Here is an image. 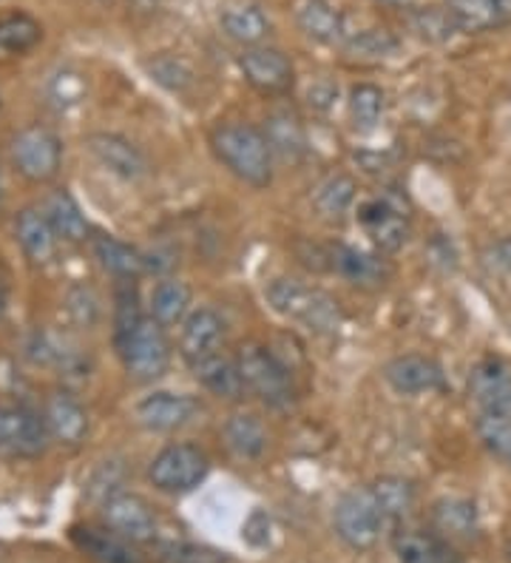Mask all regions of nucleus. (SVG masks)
I'll list each match as a JSON object with an SVG mask.
<instances>
[{"label": "nucleus", "instance_id": "bb28decb", "mask_svg": "<svg viewBox=\"0 0 511 563\" xmlns=\"http://www.w3.org/2000/svg\"><path fill=\"white\" fill-rule=\"evenodd\" d=\"M188 308H191V288L179 279L159 282L151 294V317L163 328L182 322L188 317Z\"/></svg>", "mask_w": 511, "mask_h": 563}, {"label": "nucleus", "instance_id": "7c9ffc66", "mask_svg": "<svg viewBox=\"0 0 511 563\" xmlns=\"http://www.w3.org/2000/svg\"><path fill=\"white\" fill-rule=\"evenodd\" d=\"M373 495L378 507H381L384 518H392V521H401L403 516H409V509L415 504V487L407 478H398V475L378 478Z\"/></svg>", "mask_w": 511, "mask_h": 563}, {"label": "nucleus", "instance_id": "7ed1b4c3", "mask_svg": "<svg viewBox=\"0 0 511 563\" xmlns=\"http://www.w3.org/2000/svg\"><path fill=\"white\" fill-rule=\"evenodd\" d=\"M238 373L245 382V390H251L256 399L265 401L267 407H290L293 405V382L290 373L281 367V362L273 356L270 347L262 344H242L236 356Z\"/></svg>", "mask_w": 511, "mask_h": 563}, {"label": "nucleus", "instance_id": "f8f14e48", "mask_svg": "<svg viewBox=\"0 0 511 563\" xmlns=\"http://www.w3.org/2000/svg\"><path fill=\"white\" fill-rule=\"evenodd\" d=\"M469 390L480 410L511 419V367L498 358H486L471 371Z\"/></svg>", "mask_w": 511, "mask_h": 563}, {"label": "nucleus", "instance_id": "f257e3e1", "mask_svg": "<svg viewBox=\"0 0 511 563\" xmlns=\"http://www.w3.org/2000/svg\"><path fill=\"white\" fill-rule=\"evenodd\" d=\"M213 154L247 186L265 188L273 177V152L265 134L245 123H227L213 129Z\"/></svg>", "mask_w": 511, "mask_h": 563}, {"label": "nucleus", "instance_id": "49530a36", "mask_svg": "<svg viewBox=\"0 0 511 563\" xmlns=\"http://www.w3.org/2000/svg\"><path fill=\"white\" fill-rule=\"evenodd\" d=\"M506 555H509V563H511V543H509V547H506Z\"/></svg>", "mask_w": 511, "mask_h": 563}, {"label": "nucleus", "instance_id": "4c0bfd02", "mask_svg": "<svg viewBox=\"0 0 511 563\" xmlns=\"http://www.w3.org/2000/svg\"><path fill=\"white\" fill-rule=\"evenodd\" d=\"M148 71L154 80L163 82L165 89H170V91L188 89L193 80L191 69H188L182 60H177V57H157V60L148 63Z\"/></svg>", "mask_w": 511, "mask_h": 563}, {"label": "nucleus", "instance_id": "ea45409f", "mask_svg": "<svg viewBox=\"0 0 511 563\" xmlns=\"http://www.w3.org/2000/svg\"><path fill=\"white\" fill-rule=\"evenodd\" d=\"M120 484H123V467H120L116 461H105V464H102V467L91 475L89 498L91 501L105 504L109 498H114L116 493H123V489H120Z\"/></svg>", "mask_w": 511, "mask_h": 563}, {"label": "nucleus", "instance_id": "79ce46f5", "mask_svg": "<svg viewBox=\"0 0 511 563\" xmlns=\"http://www.w3.org/2000/svg\"><path fill=\"white\" fill-rule=\"evenodd\" d=\"M68 310H71V317H75L77 324H91L97 322L100 317V308H97V296L91 288H75L68 294Z\"/></svg>", "mask_w": 511, "mask_h": 563}, {"label": "nucleus", "instance_id": "393cba45", "mask_svg": "<svg viewBox=\"0 0 511 563\" xmlns=\"http://www.w3.org/2000/svg\"><path fill=\"white\" fill-rule=\"evenodd\" d=\"M55 228V234L66 242H82L89 236V222L82 217L80 206L68 191H55L48 197L46 211H43Z\"/></svg>", "mask_w": 511, "mask_h": 563}, {"label": "nucleus", "instance_id": "f3484780", "mask_svg": "<svg viewBox=\"0 0 511 563\" xmlns=\"http://www.w3.org/2000/svg\"><path fill=\"white\" fill-rule=\"evenodd\" d=\"M46 427L52 439L66 446H77L89 435V416L82 410L80 401L68 393H52L46 401Z\"/></svg>", "mask_w": 511, "mask_h": 563}, {"label": "nucleus", "instance_id": "c756f323", "mask_svg": "<svg viewBox=\"0 0 511 563\" xmlns=\"http://www.w3.org/2000/svg\"><path fill=\"white\" fill-rule=\"evenodd\" d=\"M222 26H225L227 37H233V41L245 43V46H256V43L267 35L270 23H267L262 9L231 7L222 12Z\"/></svg>", "mask_w": 511, "mask_h": 563}, {"label": "nucleus", "instance_id": "423d86ee", "mask_svg": "<svg viewBox=\"0 0 511 563\" xmlns=\"http://www.w3.org/2000/svg\"><path fill=\"white\" fill-rule=\"evenodd\" d=\"M335 532L347 547L353 550H369L375 547L384 527V512L375 501L373 489H353V493L341 495L335 504Z\"/></svg>", "mask_w": 511, "mask_h": 563}, {"label": "nucleus", "instance_id": "37998d69", "mask_svg": "<svg viewBox=\"0 0 511 563\" xmlns=\"http://www.w3.org/2000/svg\"><path fill=\"white\" fill-rule=\"evenodd\" d=\"M418 29H421L423 37H446L452 35V29H455V23H452V18L446 14V9L443 12H423L421 18H418Z\"/></svg>", "mask_w": 511, "mask_h": 563}, {"label": "nucleus", "instance_id": "20e7f679", "mask_svg": "<svg viewBox=\"0 0 511 563\" xmlns=\"http://www.w3.org/2000/svg\"><path fill=\"white\" fill-rule=\"evenodd\" d=\"M120 344V356H123L125 371L136 382H154L163 376L170 364V344L165 339V330L157 319H140L131 333L116 339Z\"/></svg>", "mask_w": 511, "mask_h": 563}, {"label": "nucleus", "instance_id": "c9c22d12", "mask_svg": "<svg viewBox=\"0 0 511 563\" xmlns=\"http://www.w3.org/2000/svg\"><path fill=\"white\" fill-rule=\"evenodd\" d=\"M398 48V37L387 29H369V32H358L347 41V52L353 57H387Z\"/></svg>", "mask_w": 511, "mask_h": 563}, {"label": "nucleus", "instance_id": "1a4fd4ad", "mask_svg": "<svg viewBox=\"0 0 511 563\" xmlns=\"http://www.w3.org/2000/svg\"><path fill=\"white\" fill-rule=\"evenodd\" d=\"M102 521L111 532L131 543L154 541L157 536V516L145 498L134 493H116L114 498L102 504Z\"/></svg>", "mask_w": 511, "mask_h": 563}, {"label": "nucleus", "instance_id": "b1692460", "mask_svg": "<svg viewBox=\"0 0 511 563\" xmlns=\"http://www.w3.org/2000/svg\"><path fill=\"white\" fill-rule=\"evenodd\" d=\"M225 444L231 446V453L238 459H259L267 446V430L256 416L251 412H236L222 427Z\"/></svg>", "mask_w": 511, "mask_h": 563}, {"label": "nucleus", "instance_id": "c03bdc74", "mask_svg": "<svg viewBox=\"0 0 511 563\" xmlns=\"http://www.w3.org/2000/svg\"><path fill=\"white\" fill-rule=\"evenodd\" d=\"M270 518H267V512H253L251 518L245 521V527H242V538H245L251 547H267L270 543Z\"/></svg>", "mask_w": 511, "mask_h": 563}, {"label": "nucleus", "instance_id": "e433bc0d", "mask_svg": "<svg viewBox=\"0 0 511 563\" xmlns=\"http://www.w3.org/2000/svg\"><path fill=\"white\" fill-rule=\"evenodd\" d=\"M477 433H480V439L486 441L489 450H495V453L511 461V419L484 412L480 421H477Z\"/></svg>", "mask_w": 511, "mask_h": 563}, {"label": "nucleus", "instance_id": "473e14b6", "mask_svg": "<svg viewBox=\"0 0 511 563\" xmlns=\"http://www.w3.org/2000/svg\"><path fill=\"white\" fill-rule=\"evenodd\" d=\"M333 262L338 265L341 274L353 279L355 285H378L384 279L381 262L364 254V251H355V247H338Z\"/></svg>", "mask_w": 511, "mask_h": 563}, {"label": "nucleus", "instance_id": "4be33fe9", "mask_svg": "<svg viewBox=\"0 0 511 563\" xmlns=\"http://www.w3.org/2000/svg\"><path fill=\"white\" fill-rule=\"evenodd\" d=\"M18 240H21L29 260L37 262V265H43V262H48L55 256V228H52L46 213L34 211V208H26V211L18 217Z\"/></svg>", "mask_w": 511, "mask_h": 563}, {"label": "nucleus", "instance_id": "9b49d317", "mask_svg": "<svg viewBox=\"0 0 511 563\" xmlns=\"http://www.w3.org/2000/svg\"><path fill=\"white\" fill-rule=\"evenodd\" d=\"M199 412V401L182 393H154L136 405V421L154 433H170L179 427L191 424Z\"/></svg>", "mask_w": 511, "mask_h": 563}, {"label": "nucleus", "instance_id": "ddd939ff", "mask_svg": "<svg viewBox=\"0 0 511 563\" xmlns=\"http://www.w3.org/2000/svg\"><path fill=\"white\" fill-rule=\"evenodd\" d=\"M225 339V322L216 310L199 308L188 313L182 322V336H179V353L188 364L211 356L219 351V342Z\"/></svg>", "mask_w": 511, "mask_h": 563}, {"label": "nucleus", "instance_id": "cd10ccee", "mask_svg": "<svg viewBox=\"0 0 511 563\" xmlns=\"http://www.w3.org/2000/svg\"><path fill=\"white\" fill-rule=\"evenodd\" d=\"M355 202V183L347 174H330L315 186L313 206L319 208L321 217L327 220H341Z\"/></svg>", "mask_w": 511, "mask_h": 563}, {"label": "nucleus", "instance_id": "a19ab883", "mask_svg": "<svg viewBox=\"0 0 511 563\" xmlns=\"http://www.w3.org/2000/svg\"><path fill=\"white\" fill-rule=\"evenodd\" d=\"M140 299H136V290L125 288L120 290V299H116V339H123L125 333H131V330L140 324Z\"/></svg>", "mask_w": 511, "mask_h": 563}, {"label": "nucleus", "instance_id": "0eeeda50", "mask_svg": "<svg viewBox=\"0 0 511 563\" xmlns=\"http://www.w3.org/2000/svg\"><path fill=\"white\" fill-rule=\"evenodd\" d=\"M12 159L26 179L48 183L60 172L63 145L55 131L43 129V125H29L12 140Z\"/></svg>", "mask_w": 511, "mask_h": 563}, {"label": "nucleus", "instance_id": "5701e85b", "mask_svg": "<svg viewBox=\"0 0 511 563\" xmlns=\"http://www.w3.org/2000/svg\"><path fill=\"white\" fill-rule=\"evenodd\" d=\"M265 140L270 145V152L276 157H281L285 163H296V159L304 157L307 152V140H304V129H301L299 118L290 114V111H276L267 120L265 129Z\"/></svg>", "mask_w": 511, "mask_h": 563}, {"label": "nucleus", "instance_id": "c85d7f7f", "mask_svg": "<svg viewBox=\"0 0 511 563\" xmlns=\"http://www.w3.org/2000/svg\"><path fill=\"white\" fill-rule=\"evenodd\" d=\"M435 527L449 538H471L477 532V509L466 498H443L435 504Z\"/></svg>", "mask_w": 511, "mask_h": 563}, {"label": "nucleus", "instance_id": "412c9836", "mask_svg": "<svg viewBox=\"0 0 511 563\" xmlns=\"http://www.w3.org/2000/svg\"><path fill=\"white\" fill-rule=\"evenodd\" d=\"M293 14L301 32L313 41L338 43L344 37V21L327 0H296Z\"/></svg>", "mask_w": 511, "mask_h": 563}, {"label": "nucleus", "instance_id": "39448f33", "mask_svg": "<svg viewBox=\"0 0 511 563\" xmlns=\"http://www.w3.org/2000/svg\"><path fill=\"white\" fill-rule=\"evenodd\" d=\"M211 473L208 455L193 444H170L151 461L148 478L159 493L182 495L197 489Z\"/></svg>", "mask_w": 511, "mask_h": 563}, {"label": "nucleus", "instance_id": "aec40b11", "mask_svg": "<svg viewBox=\"0 0 511 563\" xmlns=\"http://www.w3.org/2000/svg\"><path fill=\"white\" fill-rule=\"evenodd\" d=\"M71 538L89 558L97 563H143V558L131 550V541L120 538L116 532H102L95 527H75Z\"/></svg>", "mask_w": 511, "mask_h": 563}, {"label": "nucleus", "instance_id": "58836bf2", "mask_svg": "<svg viewBox=\"0 0 511 563\" xmlns=\"http://www.w3.org/2000/svg\"><path fill=\"white\" fill-rule=\"evenodd\" d=\"M165 563H231L225 552L199 547V543H170L163 552Z\"/></svg>", "mask_w": 511, "mask_h": 563}, {"label": "nucleus", "instance_id": "a211bd4d", "mask_svg": "<svg viewBox=\"0 0 511 563\" xmlns=\"http://www.w3.org/2000/svg\"><path fill=\"white\" fill-rule=\"evenodd\" d=\"M358 220H362L364 231L373 236V242L381 251H398V247L407 242V222H403V213L398 208L389 206L387 200H373L367 206H362L358 211Z\"/></svg>", "mask_w": 511, "mask_h": 563}, {"label": "nucleus", "instance_id": "dca6fc26", "mask_svg": "<svg viewBox=\"0 0 511 563\" xmlns=\"http://www.w3.org/2000/svg\"><path fill=\"white\" fill-rule=\"evenodd\" d=\"M446 14L455 29L480 35L511 21V0H446Z\"/></svg>", "mask_w": 511, "mask_h": 563}, {"label": "nucleus", "instance_id": "6e6552de", "mask_svg": "<svg viewBox=\"0 0 511 563\" xmlns=\"http://www.w3.org/2000/svg\"><path fill=\"white\" fill-rule=\"evenodd\" d=\"M46 419L21 407H0V453L37 459L48 446Z\"/></svg>", "mask_w": 511, "mask_h": 563}, {"label": "nucleus", "instance_id": "72a5a7b5", "mask_svg": "<svg viewBox=\"0 0 511 563\" xmlns=\"http://www.w3.org/2000/svg\"><path fill=\"white\" fill-rule=\"evenodd\" d=\"M349 114L358 129H375L384 114V91L378 86H355L349 95Z\"/></svg>", "mask_w": 511, "mask_h": 563}, {"label": "nucleus", "instance_id": "f03ea898", "mask_svg": "<svg viewBox=\"0 0 511 563\" xmlns=\"http://www.w3.org/2000/svg\"><path fill=\"white\" fill-rule=\"evenodd\" d=\"M267 302L276 313L287 319H296L304 328L315 330V333H335L341 324V308L333 296H327L324 290L310 288L299 279H273L267 285Z\"/></svg>", "mask_w": 511, "mask_h": 563}, {"label": "nucleus", "instance_id": "2eb2a0df", "mask_svg": "<svg viewBox=\"0 0 511 563\" xmlns=\"http://www.w3.org/2000/svg\"><path fill=\"white\" fill-rule=\"evenodd\" d=\"M392 390L403 393V396H418V393H432L443 387V371L437 362L426 356H398L387 364L384 371Z\"/></svg>", "mask_w": 511, "mask_h": 563}, {"label": "nucleus", "instance_id": "f704fd0d", "mask_svg": "<svg viewBox=\"0 0 511 563\" xmlns=\"http://www.w3.org/2000/svg\"><path fill=\"white\" fill-rule=\"evenodd\" d=\"M396 550L401 563H449L441 543L435 538L423 536V532H403V536H398Z\"/></svg>", "mask_w": 511, "mask_h": 563}, {"label": "nucleus", "instance_id": "4468645a", "mask_svg": "<svg viewBox=\"0 0 511 563\" xmlns=\"http://www.w3.org/2000/svg\"><path fill=\"white\" fill-rule=\"evenodd\" d=\"M89 152L95 154L97 163L102 168H109L111 174L123 179H140L148 172V159L120 134H91L89 137Z\"/></svg>", "mask_w": 511, "mask_h": 563}, {"label": "nucleus", "instance_id": "9d476101", "mask_svg": "<svg viewBox=\"0 0 511 563\" xmlns=\"http://www.w3.org/2000/svg\"><path fill=\"white\" fill-rule=\"evenodd\" d=\"M238 66L245 71V80L262 95H285L293 86V63L279 48L251 46L238 57Z\"/></svg>", "mask_w": 511, "mask_h": 563}, {"label": "nucleus", "instance_id": "2f4dec72", "mask_svg": "<svg viewBox=\"0 0 511 563\" xmlns=\"http://www.w3.org/2000/svg\"><path fill=\"white\" fill-rule=\"evenodd\" d=\"M43 37L41 23L32 21L29 14H12L0 21V57L23 55Z\"/></svg>", "mask_w": 511, "mask_h": 563}, {"label": "nucleus", "instance_id": "6ab92c4d", "mask_svg": "<svg viewBox=\"0 0 511 563\" xmlns=\"http://www.w3.org/2000/svg\"><path fill=\"white\" fill-rule=\"evenodd\" d=\"M193 376L202 387L219 396V399H238L245 393V382H242V373H238V364L233 358H227L225 353H211V356L199 358L191 364Z\"/></svg>", "mask_w": 511, "mask_h": 563}, {"label": "nucleus", "instance_id": "a18cd8bd", "mask_svg": "<svg viewBox=\"0 0 511 563\" xmlns=\"http://www.w3.org/2000/svg\"><path fill=\"white\" fill-rule=\"evenodd\" d=\"M7 313V288L0 285V317Z\"/></svg>", "mask_w": 511, "mask_h": 563}, {"label": "nucleus", "instance_id": "a878e982", "mask_svg": "<svg viewBox=\"0 0 511 563\" xmlns=\"http://www.w3.org/2000/svg\"><path fill=\"white\" fill-rule=\"evenodd\" d=\"M95 254L102 268L123 276V279H134V276H140L148 268V262H145V256L140 251H134L131 245H125V242L109 234L95 236Z\"/></svg>", "mask_w": 511, "mask_h": 563}]
</instances>
